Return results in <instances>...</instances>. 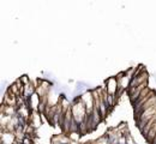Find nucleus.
<instances>
[{"mask_svg": "<svg viewBox=\"0 0 156 144\" xmlns=\"http://www.w3.org/2000/svg\"><path fill=\"white\" fill-rule=\"evenodd\" d=\"M23 144H31V139H30L29 137H25V138L23 139Z\"/></svg>", "mask_w": 156, "mask_h": 144, "instance_id": "obj_1", "label": "nucleus"}]
</instances>
